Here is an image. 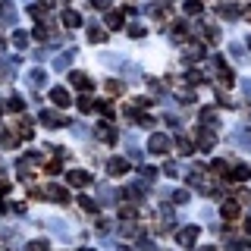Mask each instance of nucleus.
Masks as SVG:
<instances>
[{
  "mask_svg": "<svg viewBox=\"0 0 251 251\" xmlns=\"http://www.w3.org/2000/svg\"><path fill=\"white\" fill-rule=\"evenodd\" d=\"M198 232H201V226H185V229H179L176 242H179V245H185V248H192L195 239H198Z\"/></svg>",
  "mask_w": 251,
  "mask_h": 251,
  "instance_id": "f257e3e1",
  "label": "nucleus"
},
{
  "mask_svg": "<svg viewBox=\"0 0 251 251\" xmlns=\"http://www.w3.org/2000/svg\"><path fill=\"white\" fill-rule=\"evenodd\" d=\"M148 148H151L154 154H167V148H170V138H167V135H151V141H148Z\"/></svg>",
  "mask_w": 251,
  "mask_h": 251,
  "instance_id": "f03ea898",
  "label": "nucleus"
},
{
  "mask_svg": "<svg viewBox=\"0 0 251 251\" xmlns=\"http://www.w3.org/2000/svg\"><path fill=\"white\" fill-rule=\"evenodd\" d=\"M69 82H73L75 88H82V91H91V88H94V82H91L85 73H73V75H69Z\"/></svg>",
  "mask_w": 251,
  "mask_h": 251,
  "instance_id": "7ed1b4c3",
  "label": "nucleus"
},
{
  "mask_svg": "<svg viewBox=\"0 0 251 251\" xmlns=\"http://www.w3.org/2000/svg\"><path fill=\"white\" fill-rule=\"evenodd\" d=\"M50 100H53L57 107H69V104H73V100H69V91H66V88H50Z\"/></svg>",
  "mask_w": 251,
  "mask_h": 251,
  "instance_id": "20e7f679",
  "label": "nucleus"
},
{
  "mask_svg": "<svg viewBox=\"0 0 251 251\" xmlns=\"http://www.w3.org/2000/svg\"><path fill=\"white\" fill-rule=\"evenodd\" d=\"M126 170H129V163H126L123 157H113V160L107 163V173H110V176H123Z\"/></svg>",
  "mask_w": 251,
  "mask_h": 251,
  "instance_id": "39448f33",
  "label": "nucleus"
},
{
  "mask_svg": "<svg viewBox=\"0 0 251 251\" xmlns=\"http://www.w3.org/2000/svg\"><path fill=\"white\" fill-rule=\"evenodd\" d=\"M41 123L50 126V129H57V126H66V123H63V116L53 113V110H44V113H41Z\"/></svg>",
  "mask_w": 251,
  "mask_h": 251,
  "instance_id": "423d86ee",
  "label": "nucleus"
},
{
  "mask_svg": "<svg viewBox=\"0 0 251 251\" xmlns=\"http://www.w3.org/2000/svg\"><path fill=\"white\" fill-rule=\"evenodd\" d=\"M60 19H63V25H66V28H75V25H82V16H78L75 10H63V16H60Z\"/></svg>",
  "mask_w": 251,
  "mask_h": 251,
  "instance_id": "0eeeda50",
  "label": "nucleus"
},
{
  "mask_svg": "<svg viewBox=\"0 0 251 251\" xmlns=\"http://www.w3.org/2000/svg\"><path fill=\"white\" fill-rule=\"evenodd\" d=\"M91 179H88V173H82V170H73L69 173V185H88Z\"/></svg>",
  "mask_w": 251,
  "mask_h": 251,
  "instance_id": "6e6552de",
  "label": "nucleus"
},
{
  "mask_svg": "<svg viewBox=\"0 0 251 251\" xmlns=\"http://www.w3.org/2000/svg\"><path fill=\"white\" fill-rule=\"evenodd\" d=\"M248 176H251V170L245 167V163H239V167H232V179H235V182H245Z\"/></svg>",
  "mask_w": 251,
  "mask_h": 251,
  "instance_id": "1a4fd4ad",
  "label": "nucleus"
},
{
  "mask_svg": "<svg viewBox=\"0 0 251 251\" xmlns=\"http://www.w3.org/2000/svg\"><path fill=\"white\" fill-rule=\"evenodd\" d=\"M0 19H3V22H16V13H13V6L6 3V0L0 3Z\"/></svg>",
  "mask_w": 251,
  "mask_h": 251,
  "instance_id": "9d476101",
  "label": "nucleus"
},
{
  "mask_svg": "<svg viewBox=\"0 0 251 251\" xmlns=\"http://www.w3.org/2000/svg\"><path fill=\"white\" fill-rule=\"evenodd\" d=\"M220 16H223V19H235V16H239V10H235L232 3H220V10H217Z\"/></svg>",
  "mask_w": 251,
  "mask_h": 251,
  "instance_id": "9b49d317",
  "label": "nucleus"
},
{
  "mask_svg": "<svg viewBox=\"0 0 251 251\" xmlns=\"http://www.w3.org/2000/svg\"><path fill=\"white\" fill-rule=\"evenodd\" d=\"M223 217H226V220H235V217H239V204H235V201L223 204Z\"/></svg>",
  "mask_w": 251,
  "mask_h": 251,
  "instance_id": "f8f14e48",
  "label": "nucleus"
},
{
  "mask_svg": "<svg viewBox=\"0 0 251 251\" xmlns=\"http://www.w3.org/2000/svg\"><path fill=\"white\" fill-rule=\"evenodd\" d=\"M104 38H107V31H104V28H88V41H91V44L104 41Z\"/></svg>",
  "mask_w": 251,
  "mask_h": 251,
  "instance_id": "ddd939ff",
  "label": "nucleus"
},
{
  "mask_svg": "<svg viewBox=\"0 0 251 251\" xmlns=\"http://www.w3.org/2000/svg\"><path fill=\"white\" fill-rule=\"evenodd\" d=\"M198 145L204 148V151H210V148H214V135H210V132H201V135H198Z\"/></svg>",
  "mask_w": 251,
  "mask_h": 251,
  "instance_id": "4468645a",
  "label": "nucleus"
},
{
  "mask_svg": "<svg viewBox=\"0 0 251 251\" xmlns=\"http://www.w3.org/2000/svg\"><path fill=\"white\" fill-rule=\"evenodd\" d=\"M107 25L110 28H123V13H110L107 16Z\"/></svg>",
  "mask_w": 251,
  "mask_h": 251,
  "instance_id": "2eb2a0df",
  "label": "nucleus"
},
{
  "mask_svg": "<svg viewBox=\"0 0 251 251\" xmlns=\"http://www.w3.org/2000/svg\"><path fill=\"white\" fill-rule=\"evenodd\" d=\"M69 60H73V50L60 53V57H57V63H53V66H57V69H66V66H69Z\"/></svg>",
  "mask_w": 251,
  "mask_h": 251,
  "instance_id": "dca6fc26",
  "label": "nucleus"
},
{
  "mask_svg": "<svg viewBox=\"0 0 251 251\" xmlns=\"http://www.w3.org/2000/svg\"><path fill=\"white\" fill-rule=\"evenodd\" d=\"M13 44H16V47L22 50V47L28 44V35H25V31H16V35H13Z\"/></svg>",
  "mask_w": 251,
  "mask_h": 251,
  "instance_id": "f3484780",
  "label": "nucleus"
},
{
  "mask_svg": "<svg viewBox=\"0 0 251 251\" xmlns=\"http://www.w3.org/2000/svg\"><path fill=\"white\" fill-rule=\"evenodd\" d=\"M176 148H179V154H192V141L188 138H176Z\"/></svg>",
  "mask_w": 251,
  "mask_h": 251,
  "instance_id": "a211bd4d",
  "label": "nucleus"
},
{
  "mask_svg": "<svg viewBox=\"0 0 251 251\" xmlns=\"http://www.w3.org/2000/svg\"><path fill=\"white\" fill-rule=\"evenodd\" d=\"M28 78H31V85H44V73H41V69H31Z\"/></svg>",
  "mask_w": 251,
  "mask_h": 251,
  "instance_id": "6ab92c4d",
  "label": "nucleus"
},
{
  "mask_svg": "<svg viewBox=\"0 0 251 251\" xmlns=\"http://www.w3.org/2000/svg\"><path fill=\"white\" fill-rule=\"evenodd\" d=\"M185 13H188V16L201 13V3H198V0H188V3H185Z\"/></svg>",
  "mask_w": 251,
  "mask_h": 251,
  "instance_id": "aec40b11",
  "label": "nucleus"
},
{
  "mask_svg": "<svg viewBox=\"0 0 251 251\" xmlns=\"http://www.w3.org/2000/svg\"><path fill=\"white\" fill-rule=\"evenodd\" d=\"M28 248H31V251H50V245H47V242H31Z\"/></svg>",
  "mask_w": 251,
  "mask_h": 251,
  "instance_id": "412c9836",
  "label": "nucleus"
},
{
  "mask_svg": "<svg viewBox=\"0 0 251 251\" xmlns=\"http://www.w3.org/2000/svg\"><path fill=\"white\" fill-rule=\"evenodd\" d=\"M22 107H25V104H22L19 94H16V98H10V110H22Z\"/></svg>",
  "mask_w": 251,
  "mask_h": 251,
  "instance_id": "4be33fe9",
  "label": "nucleus"
},
{
  "mask_svg": "<svg viewBox=\"0 0 251 251\" xmlns=\"http://www.w3.org/2000/svg\"><path fill=\"white\" fill-rule=\"evenodd\" d=\"M229 50H232V57H235V60H242V57H245V50H242V44H232Z\"/></svg>",
  "mask_w": 251,
  "mask_h": 251,
  "instance_id": "5701e85b",
  "label": "nucleus"
},
{
  "mask_svg": "<svg viewBox=\"0 0 251 251\" xmlns=\"http://www.w3.org/2000/svg\"><path fill=\"white\" fill-rule=\"evenodd\" d=\"M91 6H98V10H110V0H91Z\"/></svg>",
  "mask_w": 251,
  "mask_h": 251,
  "instance_id": "b1692460",
  "label": "nucleus"
},
{
  "mask_svg": "<svg viewBox=\"0 0 251 251\" xmlns=\"http://www.w3.org/2000/svg\"><path fill=\"white\" fill-rule=\"evenodd\" d=\"M78 107H82V110H85V113H88V110H91L94 104H91V98H82V100H78Z\"/></svg>",
  "mask_w": 251,
  "mask_h": 251,
  "instance_id": "393cba45",
  "label": "nucleus"
},
{
  "mask_svg": "<svg viewBox=\"0 0 251 251\" xmlns=\"http://www.w3.org/2000/svg\"><path fill=\"white\" fill-rule=\"evenodd\" d=\"M129 35H132V38H141V35H145V28H141V25H132Z\"/></svg>",
  "mask_w": 251,
  "mask_h": 251,
  "instance_id": "a878e982",
  "label": "nucleus"
},
{
  "mask_svg": "<svg viewBox=\"0 0 251 251\" xmlns=\"http://www.w3.org/2000/svg\"><path fill=\"white\" fill-rule=\"evenodd\" d=\"M242 88H245V94L251 98V82H245V85H242Z\"/></svg>",
  "mask_w": 251,
  "mask_h": 251,
  "instance_id": "bb28decb",
  "label": "nucleus"
},
{
  "mask_svg": "<svg viewBox=\"0 0 251 251\" xmlns=\"http://www.w3.org/2000/svg\"><path fill=\"white\" fill-rule=\"evenodd\" d=\"M0 50H3V38H0Z\"/></svg>",
  "mask_w": 251,
  "mask_h": 251,
  "instance_id": "cd10ccee",
  "label": "nucleus"
},
{
  "mask_svg": "<svg viewBox=\"0 0 251 251\" xmlns=\"http://www.w3.org/2000/svg\"><path fill=\"white\" fill-rule=\"evenodd\" d=\"M201 251H214V248H201Z\"/></svg>",
  "mask_w": 251,
  "mask_h": 251,
  "instance_id": "c85d7f7f",
  "label": "nucleus"
},
{
  "mask_svg": "<svg viewBox=\"0 0 251 251\" xmlns=\"http://www.w3.org/2000/svg\"><path fill=\"white\" fill-rule=\"evenodd\" d=\"M248 47H251V38H248Z\"/></svg>",
  "mask_w": 251,
  "mask_h": 251,
  "instance_id": "c756f323",
  "label": "nucleus"
},
{
  "mask_svg": "<svg viewBox=\"0 0 251 251\" xmlns=\"http://www.w3.org/2000/svg\"><path fill=\"white\" fill-rule=\"evenodd\" d=\"M123 251H126V248H123Z\"/></svg>",
  "mask_w": 251,
  "mask_h": 251,
  "instance_id": "7c9ffc66",
  "label": "nucleus"
}]
</instances>
